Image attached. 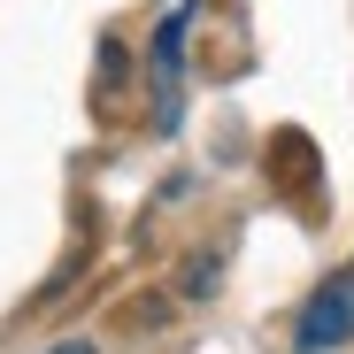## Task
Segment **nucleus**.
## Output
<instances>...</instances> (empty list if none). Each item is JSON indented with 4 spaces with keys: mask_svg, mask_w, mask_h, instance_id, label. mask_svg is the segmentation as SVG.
<instances>
[{
    "mask_svg": "<svg viewBox=\"0 0 354 354\" xmlns=\"http://www.w3.org/2000/svg\"><path fill=\"white\" fill-rule=\"evenodd\" d=\"M54 354H93V346H85V339H70V346H54Z\"/></svg>",
    "mask_w": 354,
    "mask_h": 354,
    "instance_id": "7ed1b4c3",
    "label": "nucleus"
},
{
    "mask_svg": "<svg viewBox=\"0 0 354 354\" xmlns=\"http://www.w3.org/2000/svg\"><path fill=\"white\" fill-rule=\"evenodd\" d=\"M346 339H354V270L324 277V285L308 292L301 324H292V346H301V354H339Z\"/></svg>",
    "mask_w": 354,
    "mask_h": 354,
    "instance_id": "f257e3e1",
    "label": "nucleus"
},
{
    "mask_svg": "<svg viewBox=\"0 0 354 354\" xmlns=\"http://www.w3.org/2000/svg\"><path fill=\"white\" fill-rule=\"evenodd\" d=\"M185 16L193 8H177L154 39V100H162V124H177V54H185Z\"/></svg>",
    "mask_w": 354,
    "mask_h": 354,
    "instance_id": "f03ea898",
    "label": "nucleus"
}]
</instances>
